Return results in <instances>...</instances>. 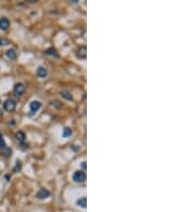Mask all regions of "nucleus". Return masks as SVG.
Returning <instances> with one entry per match:
<instances>
[{"instance_id": "nucleus-1", "label": "nucleus", "mask_w": 193, "mask_h": 212, "mask_svg": "<svg viewBox=\"0 0 193 212\" xmlns=\"http://www.w3.org/2000/svg\"><path fill=\"white\" fill-rule=\"evenodd\" d=\"M86 174L82 171H76L74 174H73V181L77 182V183H82V182H85L86 181Z\"/></svg>"}, {"instance_id": "nucleus-2", "label": "nucleus", "mask_w": 193, "mask_h": 212, "mask_svg": "<svg viewBox=\"0 0 193 212\" xmlns=\"http://www.w3.org/2000/svg\"><path fill=\"white\" fill-rule=\"evenodd\" d=\"M3 108L7 110V111H13V110L16 108L15 101H14V100H12V99H8L7 101H4Z\"/></svg>"}, {"instance_id": "nucleus-3", "label": "nucleus", "mask_w": 193, "mask_h": 212, "mask_svg": "<svg viewBox=\"0 0 193 212\" xmlns=\"http://www.w3.org/2000/svg\"><path fill=\"white\" fill-rule=\"evenodd\" d=\"M26 90V87H25V85L22 83H18L15 85V87H14V94L16 96H20V95L24 94V92Z\"/></svg>"}, {"instance_id": "nucleus-4", "label": "nucleus", "mask_w": 193, "mask_h": 212, "mask_svg": "<svg viewBox=\"0 0 193 212\" xmlns=\"http://www.w3.org/2000/svg\"><path fill=\"white\" fill-rule=\"evenodd\" d=\"M41 102H39V101H32V102L29 104V109H30V113L31 114H34V113H37L40 108H41Z\"/></svg>"}, {"instance_id": "nucleus-5", "label": "nucleus", "mask_w": 193, "mask_h": 212, "mask_svg": "<svg viewBox=\"0 0 193 212\" xmlns=\"http://www.w3.org/2000/svg\"><path fill=\"white\" fill-rule=\"evenodd\" d=\"M86 56H87V49H86L85 46L80 47V48L77 49V52H76V57L78 58V59L85 60V59H86Z\"/></svg>"}, {"instance_id": "nucleus-6", "label": "nucleus", "mask_w": 193, "mask_h": 212, "mask_svg": "<svg viewBox=\"0 0 193 212\" xmlns=\"http://www.w3.org/2000/svg\"><path fill=\"white\" fill-rule=\"evenodd\" d=\"M49 195H50V193H49L48 190L46 189H41L38 191V193H37V198H39V199H45V198H47V197H49Z\"/></svg>"}, {"instance_id": "nucleus-7", "label": "nucleus", "mask_w": 193, "mask_h": 212, "mask_svg": "<svg viewBox=\"0 0 193 212\" xmlns=\"http://www.w3.org/2000/svg\"><path fill=\"white\" fill-rule=\"evenodd\" d=\"M10 27V20L7 17L0 18V30H7Z\"/></svg>"}, {"instance_id": "nucleus-8", "label": "nucleus", "mask_w": 193, "mask_h": 212, "mask_svg": "<svg viewBox=\"0 0 193 212\" xmlns=\"http://www.w3.org/2000/svg\"><path fill=\"white\" fill-rule=\"evenodd\" d=\"M16 139L19 141V144L23 145L25 143V140H26V135H25V133L23 131H18V132L16 133Z\"/></svg>"}, {"instance_id": "nucleus-9", "label": "nucleus", "mask_w": 193, "mask_h": 212, "mask_svg": "<svg viewBox=\"0 0 193 212\" xmlns=\"http://www.w3.org/2000/svg\"><path fill=\"white\" fill-rule=\"evenodd\" d=\"M37 75L40 77V78H44L46 75H47V70L43 67H39L38 70H37Z\"/></svg>"}, {"instance_id": "nucleus-10", "label": "nucleus", "mask_w": 193, "mask_h": 212, "mask_svg": "<svg viewBox=\"0 0 193 212\" xmlns=\"http://www.w3.org/2000/svg\"><path fill=\"white\" fill-rule=\"evenodd\" d=\"M7 57L9 58V59H11V60H15L16 59V52L15 49H8L7 50Z\"/></svg>"}, {"instance_id": "nucleus-11", "label": "nucleus", "mask_w": 193, "mask_h": 212, "mask_svg": "<svg viewBox=\"0 0 193 212\" xmlns=\"http://www.w3.org/2000/svg\"><path fill=\"white\" fill-rule=\"evenodd\" d=\"M76 204H77V206L82 207V208H86V206H87V199H86V197L84 196L82 198H80V199H77Z\"/></svg>"}, {"instance_id": "nucleus-12", "label": "nucleus", "mask_w": 193, "mask_h": 212, "mask_svg": "<svg viewBox=\"0 0 193 212\" xmlns=\"http://www.w3.org/2000/svg\"><path fill=\"white\" fill-rule=\"evenodd\" d=\"M45 54H46V55H49V56H55V57H58V53H57L56 49H54V48L46 49Z\"/></svg>"}, {"instance_id": "nucleus-13", "label": "nucleus", "mask_w": 193, "mask_h": 212, "mask_svg": "<svg viewBox=\"0 0 193 212\" xmlns=\"http://www.w3.org/2000/svg\"><path fill=\"white\" fill-rule=\"evenodd\" d=\"M60 94L62 95V98H64L65 100H68V101H71V100H72V95H71V93L68 92V91H61Z\"/></svg>"}, {"instance_id": "nucleus-14", "label": "nucleus", "mask_w": 193, "mask_h": 212, "mask_svg": "<svg viewBox=\"0 0 193 212\" xmlns=\"http://www.w3.org/2000/svg\"><path fill=\"white\" fill-rule=\"evenodd\" d=\"M72 135V130L70 129V128H64L63 129V132H62V136L63 137H69Z\"/></svg>"}, {"instance_id": "nucleus-15", "label": "nucleus", "mask_w": 193, "mask_h": 212, "mask_svg": "<svg viewBox=\"0 0 193 212\" xmlns=\"http://www.w3.org/2000/svg\"><path fill=\"white\" fill-rule=\"evenodd\" d=\"M4 148H7V145H5L2 134H0V149H4Z\"/></svg>"}, {"instance_id": "nucleus-16", "label": "nucleus", "mask_w": 193, "mask_h": 212, "mask_svg": "<svg viewBox=\"0 0 193 212\" xmlns=\"http://www.w3.org/2000/svg\"><path fill=\"white\" fill-rule=\"evenodd\" d=\"M8 44H9V40H7L5 38H0V46L8 45Z\"/></svg>"}, {"instance_id": "nucleus-17", "label": "nucleus", "mask_w": 193, "mask_h": 212, "mask_svg": "<svg viewBox=\"0 0 193 212\" xmlns=\"http://www.w3.org/2000/svg\"><path fill=\"white\" fill-rule=\"evenodd\" d=\"M1 151H2V153H3L4 155H7V156H8V155L10 154V153H11V150H10V149H9L8 147L4 148V149H1Z\"/></svg>"}, {"instance_id": "nucleus-18", "label": "nucleus", "mask_w": 193, "mask_h": 212, "mask_svg": "<svg viewBox=\"0 0 193 212\" xmlns=\"http://www.w3.org/2000/svg\"><path fill=\"white\" fill-rule=\"evenodd\" d=\"M20 166H22V165H20V162L17 161V162H16V168L14 169V171H17L18 169H20Z\"/></svg>"}, {"instance_id": "nucleus-19", "label": "nucleus", "mask_w": 193, "mask_h": 212, "mask_svg": "<svg viewBox=\"0 0 193 212\" xmlns=\"http://www.w3.org/2000/svg\"><path fill=\"white\" fill-rule=\"evenodd\" d=\"M82 167H83L84 169H86V162H85V161L82 162Z\"/></svg>"}, {"instance_id": "nucleus-20", "label": "nucleus", "mask_w": 193, "mask_h": 212, "mask_svg": "<svg viewBox=\"0 0 193 212\" xmlns=\"http://www.w3.org/2000/svg\"><path fill=\"white\" fill-rule=\"evenodd\" d=\"M1 116H2V110L0 109V117H1Z\"/></svg>"}]
</instances>
